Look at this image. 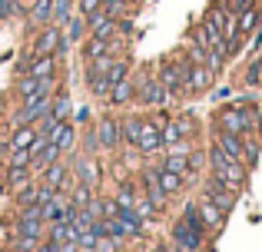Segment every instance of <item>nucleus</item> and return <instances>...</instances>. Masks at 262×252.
Returning a JSON list of instances; mask_svg holds the SVG:
<instances>
[{
  "label": "nucleus",
  "mask_w": 262,
  "mask_h": 252,
  "mask_svg": "<svg viewBox=\"0 0 262 252\" xmlns=\"http://www.w3.org/2000/svg\"><path fill=\"white\" fill-rule=\"evenodd\" d=\"M133 209H136V216H140V219L146 222V226H156V219H160V216H163L160 209H156L153 202H149L146 196L140 193V186H136V202H133Z\"/></svg>",
  "instance_id": "nucleus-27"
},
{
  "label": "nucleus",
  "mask_w": 262,
  "mask_h": 252,
  "mask_svg": "<svg viewBox=\"0 0 262 252\" xmlns=\"http://www.w3.org/2000/svg\"><path fill=\"white\" fill-rule=\"evenodd\" d=\"M259 120V110L256 106H246V103H229V106H219L216 110V120H212V129H226V133H259L256 126Z\"/></svg>",
  "instance_id": "nucleus-2"
},
{
  "label": "nucleus",
  "mask_w": 262,
  "mask_h": 252,
  "mask_svg": "<svg viewBox=\"0 0 262 252\" xmlns=\"http://www.w3.org/2000/svg\"><path fill=\"white\" fill-rule=\"evenodd\" d=\"M50 103H53V93H37V97H30V100H20V106L13 110V117H10V129L13 126L40 123V120L50 113Z\"/></svg>",
  "instance_id": "nucleus-8"
},
{
  "label": "nucleus",
  "mask_w": 262,
  "mask_h": 252,
  "mask_svg": "<svg viewBox=\"0 0 262 252\" xmlns=\"http://www.w3.org/2000/svg\"><path fill=\"white\" fill-rule=\"evenodd\" d=\"M90 126H93V133H96L100 153L103 149H106V153H116V149L123 146L120 143V117H116V113H100Z\"/></svg>",
  "instance_id": "nucleus-9"
},
{
  "label": "nucleus",
  "mask_w": 262,
  "mask_h": 252,
  "mask_svg": "<svg viewBox=\"0 0 262 252\" xmlns=\"http://www.w3.org/2000/svg\"><path fill=\"white\" fill-rule=\"evenodd\" d=\"M13 202H17V206H30V202H37V179H27L24 186L13 189Z\"/></svg>",
  "instance_id": "nucleus-29"
},
{
  "label": "nucleus",
  "mask_w": 262,
  "mask_h": 252,
  "mask_svg": "<svg viewBox=\"0 0 262 252\" xmlns=\"http://www.w3.org/2000/svg\"><path fill=\"white\" fill-rule=\"evenodd\" d=\"M140 126H143V117H136V113L120 117V143H123V149L136 153V143H140ZM136 156H140V153H136Z\"/></svg>",
  "instance_id": "nucleus-20"
},
{
  "label": "nucleus",
  "mask_w": 262,
  "mask_h": 252,
  "mask_svg": "<svg viewBox=\"0 0 262 252\" xmlns=\"http://www.w3.org/2000/svg\"><path fill=\"white\" fill-rule=\"evenodd\" d=\"M186 73H189V57H186V53H179V57H163L160 66H156V77L166 86L173 103H179V100L186 97Z\"/></svg>",
  "instance_id": "nucleus-4"
},
{
  "label": "nucleus",
  "mask_w": 262,
  "mask_h": 252,
  "mask_svg": "<svg viewBox=\"0 0 262 252\" xmlns=\"http://www.w3.org/2000/svg\"><path fill=\"white\" fill-rule=\"evenodd\" d=\"M40 182L50 189H57V193H67V189L73 186V176H70V163L67 159H57L50 163V166L40 169Z\"/></svg>",
  "instance_id": "nucleus-15"
},
{
  "label": "nucleus",
  "mask_w": 262,
  "mask_h": 252,
  "mask_svg": "<svg viewBox=\"0 0 262 252\" xmlns=\"http://www.w3.org/2000/svg\"><path fill=\"white\" fill-rule=\"evenodd\" d=\"M136 186H140V193L146 196L149 202H153L156 209H166V202H169V196L163 193V186H160V176H156V166H140V182H136Z\"/></svg>",
  "instance_id": "nucleus-14"
},
{
  "label": "nucleus",
  "mask_w": 262,
  "mask_h": 252,
  "mask_svg": "<svg viewBox=\"0 0 262 252\" xmlns=\"http://www.w3.org/2000/svg\"><path fill=\"white\" fill-rule=\"evenodd\" d=\"M103 10V0H77V13L80 17H93V13H100Z\"/></svg>",
  "instance_id": "nucleus-32"
},
{
  "label": "nucleus",
  "mask_w": 262,
  "mask_h": 252,
  "mask_svg": "<svg viewBox=\"0 0 262 252\" xmlns=\"http://www.w3.org/2000/svg\"><path fill=\"white\" fill-rule=\"evenodd\" d=\"M136 83V100L133 103H140L143 110H166L173 100H169L166 86L160 83V77H156V70H149V66H140V77L133 80Z\"/></svg>",
  "instance_id": "nucleus-3"
},
{
  "label": "nucleus",
  "mask_w": 262,
  "mask_h": 252,
  "mask_svg": "<svg viewBox=\"0 0 262 252\" xmlns=\"http://www.w3.org/2000/svg\"><path fill=\"white\" fill-rule=\"evenodd\" d=\"M53 24V0H33L27 7V27L30 30H40V27Z\"/></svg>",
  "instance_id": "nucleus-21"
},
{
  "label": "nucleus",
  "mask_w": 262,
  "mask_h": 252,
  "mask_svg": "<svg viewBox=\"0 0 262 252\" xmlns=\"http://www.w3.org/2000/svg\"><path fill=\"white\" fill-rule=\"evenodd\" d=\"M206 159H209V176L212 179H219L223 186L236 189V193H243L246 182H249V166H246L243 159H232V156H226L219 146H206Z\"/></svg>",
  "instance_id": "nucleus-1"
},
{
  "label": "nucleus",
  "mask_w": 262,
  "mask_h": 252,
  "mask_svg": "<svg viewBox=\"0 0 262 252\" xmlns=\"http://www.w3.org/2000/svg\"><path fill=\"white\" fill-rule=\"evenodd\" d=\"M116 213H120L116 199H113V196H103V219H116Z\"/></svg>",
  "instance_id": "nucleus-33"
},
{
  "label": "nucleus",
  "mask_w": 262,
  "mask_h": 252,
  "mask_svg": "<svg viewBox=\"0 0 262 252\" xmlns=\"http://www.w3.org/2000/svg\"><path fill=\"white\" fill-rule=\"evenodd\" d=\"M232 93V86H212L209 93H206V97H212V100H226Z\"/></svg>",
  "instance_id": "nucleus-35"
},
{
  "label": "nucleus",
  "mask_w": 262,
  "mask_h": 252,
  "mask_svg": "<svg viewBox=\"0 0 262 252\" xmlns=\"http://www.w3.org/2000/svg\"><path fill=\"white\" fill-rule=\"evenodd\" d=\"M149 252H173V249H169V242H153V249H149Z\"/></svg>",
  "instance_id": "nucleus-36"
},
{
  "label": "nucleus",
  "mask_w": 262,
  "mask_h": 252,
  "mask_svg": "<svg viewBox=\"0 0 262 252\" xmlns=\"http://www.w3.org/2000/svg\"><path fill=\"white\" fill-rule=\"evenodd\" d=\"M86 33H90L86 17H80V13H77V17H70V20L63 24V43H80Z\"/></svg>",
  "instance_id": "nucleus-26"
},
{
  "label": "nucleus",
  "mask_w": 262,
  "mask_h": 252,
  "mask_svg": "<svg viewBox=\"0 0 262 252\" xmlns=\"http://www.w3.org/2000/svg\"><path fill=\"white\" fill-rule=\"evenodd\" d=\"M236 24H239V37H249V33L256 30V24H259V4L239 10V13H236Z\"/></svg>",
  "instance_id": "nucleus-28"
},
{
  "label": "nucleus",
  "mask_w": 262,
  "mask_h": 252,
  "mask_svg": "<svg viewBox=\"0 0 262 252\" xmlns=\"http://www.w3.org/2000/svg\"><path fill=\"white\" fill-rule=\"evenodd\" d=\"M133 100H136V83H133V77L126 73L123 80H116V83L110 86V93H106V100H103V103H110L113 110H126Z\"/></svg>",
  "instance_id": "nucleus-17"
},
{
  "label": "nucleus",
  "mask_w": 262,
  "mask_h": 252,
  "mask_svg": "<svg viewBox=\"0 0 262 252\" xmlns=\"http://www.w3.org/2000/svg\"><path fill=\"white\" fill-rule=\"evenodd\" d=\"M212 146H219L226 156L246 163V140L239 133H226V129H212Z\"/></svg>",
  "instance_id": "nucleus-18"
},
{
  "label": "nucleus",
  "mask_w": 262,
  "mask_h": 252,
  "mask_svg": "<svg viewBox=\"0 0 262 252\" xmlns=\"http://www.w3.org/2000/svg\"><path fill=\"white\" fill-rule=\"evenodd\" d=\"M40 246V239H37V236H13V242H10V249H17V252H33V249H37Z\"/></svg>",
  "instance_id": "nucleus-31"
},
{
  "label": "nucleus",
  "mask_w": 262,
  "mask_h": 252,
  "mask_svg": "<svg viewBox=\"0 0 262 252\" xmlns=\"http://www.w3.org/2000/svg\"><path fill=\"white\" fill-rule=\"evenodd\" d=\"M243 83H246V86L262 83V60H259V53H252L249 66H246V73H243Z\"/></svg>",
  "instance_id": "nucleus-30"
},
{
  "label": "nucleus",
  "mask_w": 262,
  "mask_h": 252,
  "mask_svg": "<svg viewBox=\"0 0 262 252\" xmlns=\"http://www.w3.org/2000/svg\"><path fill=\"white\" fill-rule=\"evenodd\" d=\"M226 216H229V213H226L223 206H216L209 196L199 193V219H203V229H206L209 239H216V236L226 229Z\"/></svg>",
  "instance_id": "nucleus-12"
},
{
  "label": "nucleus",
  "mask_w": 262,
  "mask_h": 252,
  "mask_svg": "<svg viewBox=\"0 0 262 252\" xmlns=\"http://www.w3.org/2000/svg\"><path fill=\"white\" fill-rule=\"evenodd\" d=\"M206 233H199V229H192L189 222H183L176 216L173 226H169V249L173 252H203L206 249Z\"/></svg>",
  "instance_id": "nucleus-7"
},
{
  "label": "nucleus",
  "mask_w": 262,
  "mask_h": 252,
  "mask_svg": "<svg viewBox=\"0 0 262 252\" xmlns=\"http://www.w3.org/2000/svg\"><path fill=\"white\" fill-rule=\"evenodd\" d=\"M199 193H203V196H209V199L216 202V206H223L226 213H229V209H232V206L239 202V193H236V189L223 186V182H219V179H212L209 173L203 176V189H199Z\"/></svg>",
  "instance_id": "nucleus-16"
},
{
  "label": "nucleus",
  "mask_w": 262,
  "mask_h": 252,
  "mask_svg": "<svg viewBox=\"0 0 262 252\" xmlns=\"http://www.w3.org/2000/svg\"><path fill=\"white\" fill-rule=\"evenodd\" d=\"M110 77L106 73H100V70H93V66H86V90H90V97H96V100H106V93H110Z\"/></svg>",
  "instance_id": "nucleus-25"
},
{
  "label": "nucleus",
  "mask_w": 262,
  "mask_h": 252,
  "mask_svg": "<svg viewBox=\"0 0 262 252\" xmlns=\"http://www.w3.org/2000/svg\"><path fill=\"white\" fill-rule=\"evenodd\" d=\"M73 123H77V126H90V123H93V113H90L86 106H80L77 117H73Z\"/></svg>",
  "instance_id": "nucleus-34"
},
{
  "label": "nucleus",
  "mask_w": 262,
  "mask_h": 252,
  "mask_svg": "<svg viewBox=\"0 0 262 252\" xmlns=\"http://www.w3.org/2000/svg\"><path fill=\"white\" fill-rule=\"evenodd\" d=\"M4 252H17V249H4Z\"/></svg>",
  "instance_id": "nucleus-38"
},
{
  "label": "nucleus",
  "mask_w": 262,
  "mask_h": 252,
  "mask_svg": "<svg viewBox=\"0 0 262 252\" xmlns=\"http://www.w3.org/2000/svg\"><path fill=\"white\" fill-rule=\"evenodd\" d=\"M43 239L57 242V246H67V242H80V233H77V226H73V222L60 219V222H47Z\"/></svg>",
  "instance_id": "nucleus-22"
},
{
  "label": "nucleus",
  "mask_w": 262,
  "mask_h": 252,
  "mask_svg": "<svg viewBox=\"0 0 262 252\" xmlns=\"http://www.w3.org/2000/svg\"><path fill=\"white\" fill-rule=\"evenodd\" d=\"M256 126H259V136H262V106H259V120H256Z\"/></svg>",
  "instance_id": "nucleus-37"
},
{
  "label": "nucleus",
  "mask_w": 262,
  "mask_h": 252,
  "mask_svg": "<svg viewBox=\"0 0 262 252\" xmlns=\"http://www.w3.org/2000/svg\"><path fill=\"white\" fill-rule=\"evenodd\" d=\"M70 113H73V97L60 86V90L53 93V103H50V113H47V117L60 123V120H70Z\"/></svg>",
  "instance_id": "nucleus-24"
},
{
  "label": "nucleus",
  "mask_w": 262,
  "mask_h": 252,
  "mask_svg": "<svg viewBox=\"0 0 262 252\" xmlns=\"http://www.w3.org/2000/svg\"><path fill=\"white\" fill-rule=\"evenodd\" d=\"M116 219H120V226H123V233H126L129 242H143V239H146L149 226L140 219V216H136L133 206H129V209H120V213H116Z\"/></svg>",
  "instance_id": "nucleus-19"
},
{
  "label": "nucleus",
  "mask_w": 262,
  "mask_h": 252,
  "mask_svg": "<svg viewBox=\"0 0 262 252\" xmlns=\"http://www.w3.org/2000/svg\"><path fill=\"white\" fill-rule=\"evenodd\" d=\"M60 43H63V27L47 24V27H40V30H33L30 53H50V57H57V53H60Z\"/></svg>",
  "instance_id": "nucleus-13"
},
{
  "label": "nucleus",
  "mask_w": 262,
  "mask_h": 252,
  "mask_svg": "<svg viewBox=\"0 0 262 252\" xmlns=\"http://www.w3.org/2000/svg\"><path fill=\"white\" fill-rule=\"evenodd\" d=\"M189 37L196 40V43H203V47H206L209 53H219V57L232 60V50H229V43L223 40V30H219V27L212 24V20L206 17V13H203V17L196 20V27L189 30Z\"/></svg>",
  "instance_id": "nucleus-6"
},
{
  "label": "nucleus",
  "mask_w": 262,
  "mask_h": 252,
  "mask_svg": "<svg viewBox=\"0 0 262 252\" xmlns=\"http://www.w3.org/2000/svg\"><path fill=\"white\" fill-rule=\"evenodd\" d=\"M216 86V73L206 63L189 60V73H186V97H206V93Z\"/></svg>",
  "instance_id": "nucleus-11"
},
{
  "label": "nucleus",
  "mask_w": 262,
  "mask_h": 252,
  "mask_svg": "<svg viewBox=\"0 0 262 252\" xmlns=\"http://www.w3.org/2000/svg\"><path fill=\"white\" fill-rule=\"evenodd\" d=\"M156 166V176H160V186H163V193L173 199V196H179L186 189V176H179V173H169V169H163L160 163H153Z\"/></svg>",
  "instance_id": "nucleus-23"
},
{
  "label": "nucleus",
  "mask_w": 262,
  "mask_h": 252,
  "mask_svg": "<svg viewBox=\"0 0 262 252\" xmlns=\"http://www.w3.org/2000/svg\"><path fill=\"white\" fill-rule=\"evenodd\" d=\"M136 153L143 159H153L156 153H163V129H160V120H149L143 117V126H140V143H136Z\"/></svg>",
  "instance_id": "nucleus-10"
},
{
  "label": "nucleus",
  "mask_w": 262,
  "mask_h": 252,
  "mask_svg": "<svg viewBox=\"0 0 262 252\" xmlns=\"http://www.w3.org/2000/svg\"><path fill=\"white\" fill-rule=\"evenodd\" d=\"M57 252H63V249H57Z\"/></svg>",
  "instance_id": "nucleus-39"
},
{
  "label": "nucleus",
  "mask_w": 262,
  "mask_h": 252,
  "mask_svg": "<svg viewBox=\"0 0 262 252\" xmlns=\"http://www.w3.org/2000/svg\"><path fill=\"white\" fill-rule=\"evenodd\" d=\"M70 176L77 182H86V186L100 189L103 186V159L100 153H70Z\"/></svg>",
  "instance_id": "nucleus-5"
}]
</instances>
